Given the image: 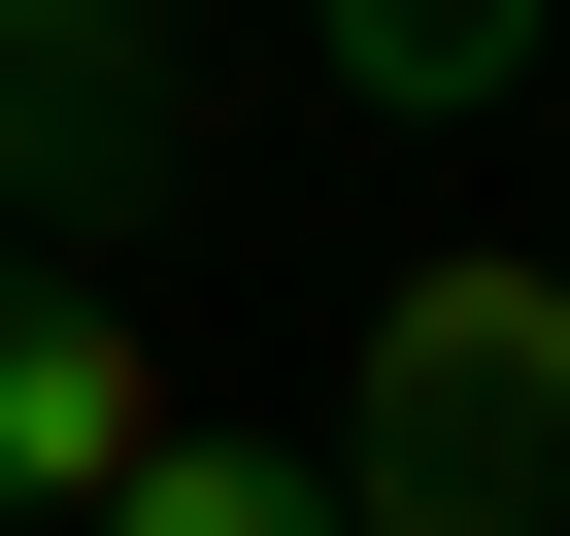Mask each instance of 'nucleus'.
Instances as JSON below:
<instances>
[{"label":"nucleus","instance_id":"3","mask_svg":"<svg viewBox=\"0 0 570 536\" xmlns=\"http://www.w3.org/2000/svg\"><path fill=\"white\" fill-rule=\"evenodd\" d=\"M0 201L35 235H135L168 201V34L135 0H0Z\"/></svg>","mask_w":570,"mask_h":536},{"label":"nucleus","instance_id":"4","mask_svg":"<svg viewBox=\"0 0 570 536\" xmlns=\"http://www.w3.org/2000/svg\"><path fill=\"white\" fill-rule=\"evenodd\" d=\"M303 34H336L370 101H503V68H537V0H303Z\"/></svg>","mask_w":570,"mask_h":536},{"label":"nucleus","instance_id":"5","mask_svg":"<svg viewBox=\"0 0 570 536\" xmlns=\"http://www.w3.org/2000/svg\"><path fill=\"white\" fill-rule=\"evenodd\" d=\"M101 536H336V469H268V436H202V403H168V469H135Z\"/></svg>","mask_w":570,"mask_h":536},{"label":"nucleus","instance_id":"1","mask_svg":"<svg viewBox=\"0 0 570 536\" xmlns=\"http://www.w3.org/2000/svg\"><path fill=\"white\" fill-rule=\"evenodd\" d=\"M336 536H570V268H403L370 302Z\"/></svg>","mask_w":570,"mask_h":536},{"label":"nucleus","instance_id":"2","mask_svg":"<svg viewBox=\"0 0 570 536\" xmlns=\"http://www.w3.org/2000/svg\"><path fill=\"white\" fill-rule=\"evenodd\" d=\"M135 469H168V336L101 268H0V536H101Z\"/></svg>","mask_w":570,"mask_h":536}]
</instances>
